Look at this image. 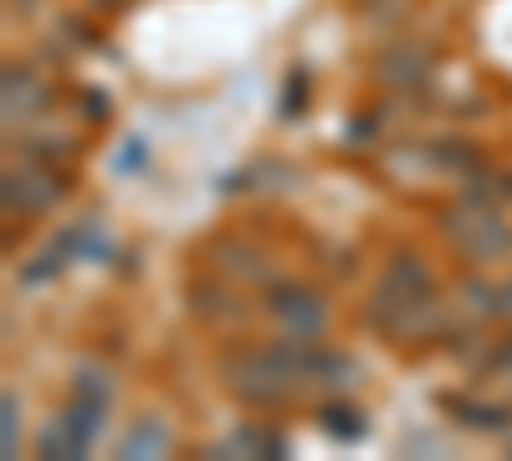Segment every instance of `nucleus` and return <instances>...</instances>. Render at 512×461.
Here are the masks:
<instances>
[{"label":"nucleus","mask_w":512,"mask_h":461,"mask_svg":"<svg viewBox=\"0 0 512 461\" xmlns=\"http://www.w3.org/2000/svg\"><path fill=\"white\" fill-rule=\"evenodd\" d=\"M364 323L379 333V339H395V344H410V339L431 344V339H441V333H451L441 323V303H436V272L425 267L420 251L400 246L390 257L379 287L364 303Z\"/></svg>","instance_id":"obj_1"},{"label":"nucleus","mask_w":512,"mask_h":461,"mask_svg":"<svg viewBox=\"0 0 512 461\" xmlns=\"http://www.w3.org/2000/svg\"><path fill=\"white\" fill-rule=\"evenodd\" d=\"M436 400H441V410H451V421H456V426H466V431L492 436V431H507V426H512V405L466 400V395H436Z\"/></svg>","instance_id":"obj_9"},{"label":"nucleus","mask_w":512,"mask_h":461,"mask_svg":"<svg viewBox=\"0 0 512 461\" xmlns=\"http://www.w3.org/2000/svg\"><path fill=\"white\" fill-rule=\"evenodd\" d=\"M190 313L200 323H226V328H241L246 323V308L236 303V282L221 272V277H195L190 282Z\"/></svg>","instance_id":"obj_6"},{"label":"nucleus","mask_w":512,"mask_h":461,"mask_svg":"<svg viewBox=\"0 0 512 461\" xmlns=\"http://www.w3.org/2000/svg\"><path fill=\"white\" fill-rule=\"evenodd\" d=\"M164 456L169 451V426L164 421H154V415H144V421H134L128 426V436L118 441V456Z\"/></svg>","instance_id":"obj_11"},{"label":"nucleus","mask_w":512,"mask_h":461,"mask_svg":"<svg viewBox=\"0 0 512 461\" xmlns=\"http://www.w3.org/2000/svg\"><path fill=\"white\" fill-rule=\"evenodd\" d=\"M221 385L231 390L236 405L277 415L287 405H297L313 385H308V349L297 344H231L221 354Z\"/></svg>","instance_id":"obj_2"},{"label":"nucleus","mask_w":512,"mask_h":461,"mask_svg":"<svg viewBox=\"0 0 512 461\" xmlns=\"http://www.w3.org/2000/svg\"><path fill=\"white\" fill-rule=\"evenodd\" d=\"M16 390H6V456H16L21 451V441H16Z\"/></svg>","instance_id":"obj_14"},{"label":"nucleus","mask_w":512,"mask_h":461,"mask_svg":"<svg viewBox=\"0 0 512 461\" xmlns=\"http://www.w3.org/2000/svg\"><path fill=\"white\" fill-rule=\"evenodd\" d=\"M262 313H267L277 339L297 344V349L323 344V333L333 328L328 292L313 287V282H297V277H267L262 282Z\"/></svg>","instance_id":"obj_4"},{"label":"nucleus","mask_w":512,"mask_h":461,"mask_svg":"<svg viewBox=\"0 0 512 461\" xmlns=\"http://www.w3.org/2000/svg\"><path fill=\"white\" fill-rule=\"evenodd\" d=\"M436 231L451 241V251L461 262L487 267V262L512 257V221L502 216V205L487 200V195L466 190L461 200L441 205V211H436Z\"/></svg>","instance_id":"obj_3"},{"label":"nucleus","mask_w":512,"mask_h":461,"mask_svg":"<svg viewBox=\"0 0 512 461\" xmlns=\"http://www.w3.org/2000/svg\"><path fill=\"white\" fill-rule=\"evenodd\" d=\"M497 308H502V313H512V282H502V287H497Z\"/></svg>","instance_id":"obj_15"},{"label":"nucleus","mask_w":512,"mask_h":461,"mask_svg":"<svg viewBox=\"0 0 512 461\" xmlns=\"http://www.w3.org/2000/svg\"><path fill=\"white\" fill-rule=\"evenodd\" d=\"M36 451H41V456H88V446H82V441L62 426V415H52L47 431L36 436Z\"/></svg>","instance_id":"obj_12"},{"label":"nucleus","mask_w":512,"mask_h":461,"mask_svg":"<svg viewBox=\"0 0 512 461\" xmlns=\"http://www.w3.org/2000/svg\"><path fill=\"white\" fill-rule=\"evenodd\" d=\"M313 426H318L328 441H338V446L364 441V431H369L364 410H359V405H349V400H323V405L313 410Z\"/></svg>","instance_id":"obj_10"},{"label":"nucleus","mask_w":512,"mask_h":461,"mask_svg":"<svg viewBox=\"0 0 512 461\" xmlns=\"http://www.w3.org/2000/svg\"><path fill=\"white\" fill-rule=\"evenodd\" d=\"M52 103V88H41V77L31 67H6V123H31L41 108Z\"/></svg>","instance_id":"obj_8"},{"label":"nucleus","mask_w":512,"mask_h":461,"mask_svg":"<svg viewBox=\"0 0 512 461\" xmlns=\"http://www.w3.org/2000/svg\"><path fill=\"white\" fill-rule=\"evenodd\" d=\"M72 395H77V400H103V405H108V395H113L108 369H98V364H77V369H72Z\"/></svg>","instance_id":"obj_13"},{"label":"nucleus","mask_w":512,"mask_h":461,"mask_svg":"<svg viewBox=\"0 0 512 461\" xmlns=\"http://www.w3.org/2000/svg\"><path fill=\"white\" fill-rule=\"evenodd\" d=\"M72 175H62V164H41V159H26V164H11L6 170V211L11 221L16 216H47L52 205L67 195Z\"/></svg>","instance_id":"obj_5"},{"label":"nucleus","mask_w":512,"mask_h":461,"mask_svg":"<svg viewBox=\"0 0 512 461\" xmlns=\"http://www.w3.org/2000/svg\"><path fill=\"white\" fill-rule=\"evenodd\" d=\"M374 72H379V82H390L395 93L420 88V82H431V52H425V47H410V41H395V47L379 57Z\"/></svg>","instance_id":"obj_7"}]
</instances>
